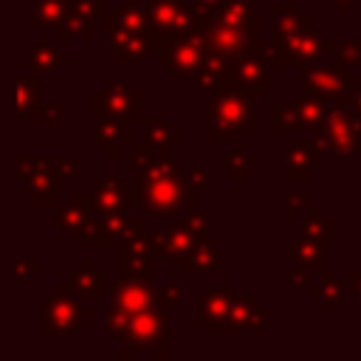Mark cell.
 Returning a JSON list of instances; mask_svg holds the SVG:
<instances>
[{"label": "cell", "mask_w": 361, "mask_h": 361, "mask_svg": "<svg viewBox=\"0 0 361 361\" xmlns=\"http://www.w3.org/2000/svg\"><path fill=\"white\" fill-rule=\"evenodd\" d=\"M96 113H110V116H144V93L133 90L130 82H113L107 93L96 96Z\"/></svg>", "instance_id": "12"}, {"label": "cell", "mask_w": 361, "mask_h": 361, "mask_svg": "<svg viewBox=\"0 0 361 361\" xmlns=\"http://www.w3.org/2000/svg\"><path fill=\"white\" fill-rule=\"evenodd\" d=\"M127 231H130V220L121 212H102L99 223L93 226V231H85V237L93 243L110 245V243H121L127 237Z\"/></svg>", "instance_id": "24"}, {"label": "cell", "mask_w": 361, "mask_h": 361, "mask_svg": "<svg viewBox=\"0 0 361 361\" xmlns=\"http://www.w3.org/2000/svg\"><path fill=\"white\" fill-rule=\"evenodd\" d=\"M56 17H59V0H39L37 3V11H34L37 23H54Z\"/></svg>", "instance_id": "37"}, {"label": "cell", "mask_w": 361, "mask_h": 361, "mask_svg": "<svg viewBox=\"0 0 361 361\" xmlns=\"http://www.w3.org/2000/svg\"><path fill=\"white\" fill-rule=\"evenodd\" d=\"M31 59H34L37 65H42L39 71H51V68H56V62H62L65 56H62V54H54V51L48 48V42H39L37 51L31 54Z\"/></svg>", "instance_id": "35"}, {"label": "cell", "mask_w": 361, "mask_h": 361, "mask_svg": "<svg viewBox=\"0 0 361 361\" xmlns=\"http://www.w3.org/2000/svg\"><path fill=\"white\" fill-rule=\"evenodd\" d=\"M144 141L149 147H161V149H169V147H178L183 144V130L172 127L169 121L164 118H147V127H144Z\"/></svg>", "instance_id": "28"}, {"label": "cell", "mask_w": 361, "mask_h": 361, "mask_svg": "<svg viewBox=\"0 0 361 361\" xmlns=\"http://www.w3.org/2000/svg\"><path fill=\"white\" fill-rule=\"evenodd\" d=\"M271 11L274 14H285V11H299V6H296V0H288V3H274Z\"/></svg>", "instance_id": "42"}, {"label": "cell", "mask_w": 361, "mask_h": 361, "mask_svg": "<svg viewBox=\"0 0 361 361\" xmlns=\"http://www.w3.org/2000/svg\"><path fill=\"white\" fill-rule=\"evenodd\" d=\"M234 285L226 282V285H214L209 288L200 299H197V316H200V324L212 333V336H228L226 333V316H228V307L234 302Z\"/></svg>", "instance_id": "11"}, {"label": "cell", "mask_w": 361, "mask_h": 361, "mask_svg": "<svg viewBox=\"0 0 361 361\" xmlns=\"http://www.w3.org/2000/svg\"><path fill=\"white\" fill-rule=\"evenodd\" d=\"M347 282H350V288H353V296L361 302V268H358V271H353V274L347 276Z\"/></svg>", "instance_id": "41"}, {"label": "cell", "mask_w": 361, "mask_h": 361, "mask_svg": "<svg viewBox=\"0 0 361 361\" xmlns=\"http://www.w3.org/2000/svg\"><path fill=\"white\" fill-rule=\"evenodd\" d=\"M107 31H118V34H141V31H149L147 11L138 3H127V6H121L107 20Z\"/></svg>", "instance_id": "25"}, {"label": "cell", "mask_w": 361, "mask_h": 361, "mask_svg": "<svg viewBox=\"0 0 361 361\" xmlns=\"http://www.w3.org/2000/svg\"><path fill=\"white\" fill-rule=\"evenodd\" d=\"M336 56H338L341 62H347L350 68L358 65V62H361V42H358V39H355V42H338Z\"/></svg>", "instance_id": "36"}, {"label": "cell", "mask_w": 361, "mask_h": 361, "mask_svg": "<svg viewBox=\"0 0 361 361\" xmlns=\"http://www.w3.org/2000/svg\"><path fill=\"white\" fill-rule=\"evenodd\" d=\"M90 316H93V313L82 310V307H79L73 299H68L65 290L59 288V296L45 302V322H42V327H45L48 333H71V330H76L79 324L90 322Z\"/></svg>", "instance_id": "13"}, {"label": "cell", "mask_w": 361, "mask_h": 361, "mask_svg": "<svg viewBox=\"0 0 361 361\" xmlns=\"http://www.w3.org/2000/svg\"><path fill=\"white\" fill-rule=\"evenodd\" d=\"M93 209V197H71V206L59 212V226L65 231H82L87 223V212Z\"/></svg>", "instance_id": "31"}, {"label": "cell", "mask_w": 361, "mask_h": 361, "mask_svg": "<svg viewBox=\"0 0 361 361\" xmlns=\"http://www.w3.org/2000/svg\"><path fill=\"white\" fill-rule=\"evenodd\" d=\"M307 288H310V296L313 299H319V302H324L330 307L338 305L344 299V293H347L344 282H338V276L330 274V271H322V276L316 282H307Z\"/></svg>", "instance_id": "30"}, {"label": "cell", "mask_w": 361, "mask_h": 361, "mask_svg": "<svg viewBox=\"0 0 361 361\" xmlns=\"http://www.w3.org/2000/svg\"><path fill=\"white\" fill-rule=\"evenodd\" d=\"M313 147L322 155H355L361 152V124L353 116L350 104L333 102L324 107L322 121L310 130Z\"/></svg>", "instance_id": "3"}, {"label": "cell", "mask_w": 361, "mask_h": 361, "mask_svg": "<svg viewBox=\"0 0 361 361\" xmlns=\"http://www.w3.org/2000/svg\"><path fill=\"white\" fill-rule=\"evenodd\" d=\"M324 251H327V245H322V243L305 237L302 243L288 245V248H285V257L293 259V262H299V265L307 268L310 274H316V271H324Z\"/></svg>", "instance_id": "26"}, {"label": "cell", "mask_w": 361, "mask_h": 361, "mask_svg": "<svg viewBox=\"0 0 361 361\" xmlns=\"http://www.w3.org/2000/svg\"><path fill=\"white\" fill-rule=\"evenodd\" d=\"M313 3H324V0H313Z\"/></svg>", "instance_id": "46"}, {"label": "cell", "mask_w": 361, "mask_h": 361, "mask_svg": "<svg viewBox=\"0 0 361 361\" xmlns=\"http://www.w3.org/2000/svg\"><path fill=\"white\" fill-rule=\"evenodd\" d=\"M262 90L245 87L234 79V73L226 76V82L214 90L209 110H206V138L209 144H231L237 130H259V104Z\"/></svg>", "instance_id": "1"}, {"label": "cell", "mask_w": 361, "mask_h": 361, "mask_svg": "<svg viewBox=\"0 0 361 361\" xmlns=\"http://www.w3.org/2000/svg\"><path fill=\"white\" fill-rule=\"evenodd\" d=\"M336 220L327 217V212L322 206H307V217L299 220V228H302V237H310L322 245H336L338 240V231H336Z\"/></svg>", "instance_id": "23"}, {"label": "cell", "mask_w": 361, "mask_h": 361, "mask_svg": "<svg viewBox=\"0 0 361 361\" xmlns=\"http://www.w3.org/2000/svg\"><path fill=\"white\" fill-rule=\"evenodd\" d=\"M324 166V155L305 141H293L285 149V178L288 180H310L316 169Z\"/></svg>", "instance_id": "16"}, {"label": "cell", "mask_w": 361, "mask_h": 361, "mask_svg": "<svg viewBox=\"0 0 361 361\" xmlns=\"http://www.w3.org/2000/svg\"><path fill=\"white\" fill-rule=\"evenodd\" d=\"M259 164H262L259 155H251L248 147L237 144V141H231V152L223 158V169H228L237 183H243L248 178V169H259Z\"/></svg>", "instance_id": "29"}, {"label": "cell", "mask_w": 361, "mask_h": 361, "mask_svg": "<svg viewBox=\"0 0 361 361\" xmlns=\"http://www.w3.org/2000/svg\"><path fill=\"white\" fill-rule=\"evenodd\" d=\"M271 322H274V310H265L257 296H248V299L234 296V302L228 307V316H226V333L259 330V327H265Z\"/></svg>", "instance_id": "15"}, {"label": "cell", "mask_w": 361, "mask_h": 361, "mask_svg": "<svg viewBox=\"0 0 361 361\" xmlns=\"http://www.w3.org/2000/svg\"><path fill=\"white\" fill-rule=\"evenodd\" d=\"M130 200V189L118 180V172L110 169L107 180H99L93 186V203L99 206V212H121Z\"/></svg>", "instance_id": "22"}, {"label": "cell", "mask_w": 361, "mask_h": 361, "mask_svg": "<svg viewBox=\"0 0 361 361\" xmlns=\"http://www.w3.org/2000/svg\"><path fill=\"white\" fill-rule=\"evenodd\" d=\"M183 271L195 274V271H212L220 265V248H214L209 240H197L183 257H180Z\"/></svg>", "instance_id": "27"}, {"label": "cell", "mask_w": 361, "mask_h": 361, "mask_svg": "<svg viewBox=\"0 0 361 361\" xmlns=\"http://www.w3.org/2000/svg\"><path fill=\"white\" fill-rule=\"evenodd\" d=\"M333 6H336V11L338 14H350V8L355 6V0H330Z\"/></svg>", "instance_id": "43"}, {"label": "cell", "mask_w": 361, "mask_h": 361, "mask_svg": "<svg viewBox=\"0 0 361 361\" xmlns=\"http://www.w3.org/2000/svg\"><path fill=\"white\" fill-rule=\"evenodd\" d=\"M127 3H138V6H141V3H147V0H127Z\"/></svg>", "instance_id": "45"}, {"label": "cell", "mask_w": 361, "mask_h": 361, "mask_svg": "<svg viewBox=\"0 0 361 361\" xmlns=\"http://www.w3.org/2000/svg\"><path fill=\"white\" fill-rule=\"evenodd\" d=\"M73 290L79 296H102L104 293V276L93 268L90 259H82V268L73 276Z\"/></svg>", "instance_id": "32"}, {"label": "cell", "mask_w": 361, "mask_h": 361, "mask_svg": "<svg viewBox=\"0 0 361 361\" xmlns=\"http://www.w3.org/2000/svg\"><path fill=\"white\" fill-rule=\"evenodd\" d=\"M350 110H353V116H355L358 124H361V82H358V87H355V93H353V99H350Z\"/></svg>", "instance_id": "40"}, {"label": "cell", "mask_w": 361, "mask_h": 361, "mask_svg": "<svg viewBox=\"0 0 361 361\" xmlns=\"http://www.w3.org/2000/svg\"><path fill=\"white\" fill-rule=\"evenodd\" d=\"M324 107L327 104H324L322 96H307V93L293 107L274 104V130H305V133H310L322 121Z\"/></svg>", "instance_id": "10"}, {"label": "cell", "mask_w": 361, "mask_h": 361, "mask_svg": "<svg viewBox=\"0 0 361 361\" xmlns=\"http://www.w3.org/2000/svg\"><path fill=\"white\" fill-rule=\"evenodd\" d=\"M212 8L192 0H147L149 28L161 37H175L189 28H200L209 20Z\"/></svg>", "instance_id": "5"}, {"label": "cell", "mask_w": 361, "mask_h": 361, "mask_svg": "<svg viewBox=\"0 0 361 361\" xmlns=\"http://www.w3.org/2000/svg\"><path fill=\"white\" fill-rule=\"evenodd\" d=\"M288 282H290V285H307V282H310V271L299 265L296 271H288Z\"/></svg>", "instance_id": "39"}, {"label": "cell", "mask_w": 361, "mask_h": 361, "mask_svg": "<svg viewBox=\"0 0 361 361\" xmlns=\"http://www.w3.org/2000/svg\"><path fill=\"white\" fill-rule=\"evenodd\" d=\"M231 73L240 85L245 87H257V90H274V79L268 73V65L257 56V54H240L231 59Z\"/></svg>", "instance_id": "18"}, {"label": "cell", "mask_w": 361, "mask_h": 361, "mask_svg": "<svg viewBox=\"0 0 361 361\" xmlns=\"http://www.w3.org/2000/svg\"><path fill=\"white\" fill-rule=\"evenodd\" d=\"M130 347L138 350H158L161 358L169 355V316L158 305L130 313L124 330L118 333Z\"/></svg>", "instance_id": "6"}, {"label": "cell", "mask_w": 361, "mask_h": 361, "mask_svg": "<svg viewBox=\"0 0 361 361\" xmlns=\"http://www.w3.org/2000/svg\"><path fill=\"white\" fill-rule=\"evenodd\" d=\"M203 39H206V51L220 54L226 59H234L240 54H257L259 51V34H251L217 14H209V20L200 25Z\"/></svg>", "instance_id": "7"}, {"label": "cell", "mask_w": 361, "mask_h": 361, "mask_svg": "<svg viewBox=\"0 0 361 361\" xmlns=\"http://www.w3.org/2000/svg\"><path fill=\"white\" fill-rule=\"evenodd\" d=\"M197 240H200V237H197L183 220H175V217H172V226H169L164 234H155V237H152V248H155V254L164 257V259H180ZM206 240H209V237H206Z\"/></svg>", "instance_id": "17"}, {"label": "cell", "mask_w": 361, "mask_h": 361, "mask_svg": "<svg viewBox=\"0 0 361 361\" xmlns=\"http://www.w3.org/2000/svg\"><path fill=\"white\" fill-rule=\"evenodd\" d=\"M155 305L161 310H180L183 307V288L175 282H166L155 290Z\"/></svg>", "instance_id": "33"}, {"label": "cell", "mask_w": 361, "mask_h": 361, "mask_svg": "<svg viewBox=\"0 0 361 361\" xmlns=\"http://www.w3.org/2000/svg\"><path fill=\"white\" fill-rule=\"evenodd\" d=\"M192 3H203V6H209V8H212V3H214V0H192Z\"/></svg>", "instance_id": "44"}, {"label": "cell", "mask_w": 361, "mask_h": 361, "mask_svg": "<svg viewBox=\"0 0 361 361\" xmlns=\"http://www.w3.org/2000/svg\"><path fill=\"white\" fill-rule=\"evenodd\" d=\"M186 183H189L195 192H200V189H209V175H206V169H200V166H192V169H186Z\"/></svg>", "instance_id": "38"}, {"label": "cell", "mask_w": 361, "mask_h": 361, "mask_svg": "<svg viewBox=\"0 0 361 361\" xmlns=\"http://www.w3.org/2000/svg\"><path fill=\"white\" fill-rule=\"evenodd\" d=\"M96 141L107 149V155H116L121 149V144L130 141V121L124 116L96 113Z\"/></svg>", "instance_id": "20"}, {"label": "cell", "mask_w": 361, "mask_h": 361, "mask_svg": "<svg viewBox=\"0 0 361 361\" xmlns=\"http://www.w3.org/2000/svg\"><path fill=\"white\" fill-rule=\"evenodd\" d=\"M110 305L124 310V313L152 307L155 305V288H152V282H144L138 276H121L110 290Z\"/></svg>", "instance_id": "14"}, {"label": "cell", "mask_w": 361, "mask_h": 361, "mask_svg": "<svg viewBox=\"0 0 361 361\" xmlns=\"http://www.w3.org/2000/svg\"><path fill=\"white\" fill-rule=\"evenodd\" d=\"M130 203L141 206L149 217H178L183 209L195 206V189L186 183L183 172H141L133 169Z\"/></svg>", "instance_id": "2"}, {"label": "cell", "mask_w": 361, "mask_h": 361, "mask_svg": "<svg viewBox=\"0 0 361 361\" xmlns=\"http://www.w3.org/2000/svg\"><path fill=\"white\" fill-rule=\"evenodd\" d=\"M228 73H231V59H226V56H220V54L206 51V56H203V62H200L197 73L192 76L195 90H197V93H203V90H217V87L226 82V76H228Z\"/></svg>", "instance_id": "21"}, {"label": "cell", "mask_w": 361, "mask_h": 361, "mask_svg": "<svg viewBox=\"0 0 361 361\" xmlns=\"http://www.w3.org/2000/svg\"><path fill=\"white\" fill-rule=\"evenodd\" d=\"M152 237L144 228V220H130V231L121 240V271L127 276H138L144 282L155 285V248H152Z\"/></svg>", "instance_id": "8"}, {"label": "cell", "mask_w": 361, "mask_h": 361, "mask_svg": "<svg viewBox=\"0 0 361 361\" xmlns=\"http://www.w3.org/2000/svg\"><path fill=\"white\" fill-rule=\"evenodd\" d=\"M212 14L228 20L251 34H259V6L254 0H214Z\"/></svg>", "instance_id": "19"}, {"label": "cell", "mask_w": 361, "mask_h": 361, "mask_svg": "<svg viewBox=\"0 0 361 361\" xmlns=\"http://www.w3.org/2000/svg\"><path fill=\"white\" fill-rule=\"evenodd\" d=\"M310 206V197L305 195V192H296V195H290L288 200H285V220H293V223H299L302 220V212Z\"/></svg>", "instance_id": "34"}, {"label": "cell", "mask_w": 361, "mask_h": 361, "mask_svg": "<svg viewBox=\"0 0 361 361\" xmlns=\"http://www.w3.org/2000/svg\"><path fill=\"white\" fill-rule=\"evenodd\" d=\"M203 56H206V39H203L200 28H189V31H180V34L169 37L166 68L178 79H192L197 73Z\"/></svg>", "instance_id": "9"}, {"label": "cell", "mask_w": 361, "mask_h": 361, "mask_svg": "<svg viewBox=\"0 0 361 361\" xmlns=\"http://www.w3.org/2000/svg\"><path fill=\"white\" fill-rule=\"evenodd\" d=\"M361 79L350 76V65L336 59V62H313L305 68L302 73V87L307 96H322L324 102H338V104H350L355 87Z\"/></svg>", "instance_id": "4"}]
</instances>
